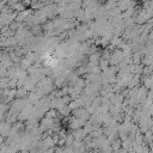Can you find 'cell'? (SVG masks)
Masks as SVG:
<instances>
[{"label":"cell","instance_id":"cell-1","mask_svg":"<svg viewBox=\"0 0 153 153\" xmlns=\"http://www.w3.org/2000/svg\"><path fill=\"white\" fill-rule=\"evenodd\" d=\"M151 84H152V78L151 75H147V77H143V86L150 89L151 87Z\"/></svg>","mask_w":153,"mask_h":153},{"label":"cell","instance_id":"cell-2","mask_svg":"<svg viewBox=\"0 0 153 153\" xmlns=\"http://www.w3.org/2000/svg\"><path fill=\"white\" fill-rule=\"evenodd\" d=\"M11 7L13 8V10H16V11H18V12H20V11H23V10H25V6L23 5L22 3H17V4H15L13 6H11Z\"/></svg>","mask_w":153,"mask_h":153},{"label":"cell","instance_id":"cell-3","mask_svg":"<svg viewBox=\"0 0 153 153\" xmlns=\"http://www.w3.org/2000/svg\"><path fill=\"white\" fill-rule=\"evenodd\" d=\"M115 6H116V3L114 0H108V3L105 4V7L104 8H105L106 11H109V10H111V8H114Z\"/></svg>","mask_w":153,"mask_h":153}]
</instances>
